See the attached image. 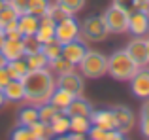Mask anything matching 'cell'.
Instances as JSON below:
<instances>
[{"instance_id":"cell-16","label":"cell","mask_w":149,"mask_h":140,"mask_svg":"<svg viewBox=\"0 0 149 140\" xmlns=\"http://www.w3.org/2000/svg\"><path fill=\"white\" fill-rule=\"evenodd\" d=\"M2 91H4V97H6V102L25 100V83H23V80H10Z\"/></svg>"},{"instance_id":"cell-20","label":"cell","mask_w":149,"mask_h":140,"mask_svg":"<svg viewBox=\"0 0 149 140\" xmlns=\"http://www.w3.org/2000/svg\"><path fill=\"white\" fill-rule=\"evenodd\" d=\"M95 108L91 106L89 100H85L83 97H76V99L70 102V106L66 108V114L72 118V116H91V112Z\"/></svg>"},{"instance_id":"cell-32","label":"cell","mask_w":149,"mask_h":140,"mask_svg":"<svg viewBox=\"0 0 149 140\" xmlns=\"http://www.w3.org/2000/svg\"><path fill=\"white\" fill-rule=\"evenodd\" d=\"M49 0H30L29 2V8H26V11L32 15H38V17H42V15H45V11H47L49 8Z\"/></svg>"},{"instance_id":"cell-17","label":"cell","mask_w":149,"mask_h":140,"mask_svg":"<svg viewBox=\"0 0 149 140\" xmlns=\"http://www.w3.org/2000/svg\"><path fill=\"white\" fill-rule=\"evenodd\" d=\"M74 99H76V97L70 91H66V89H62V87H55V91L51 93V97H49V102L53 104L58 112H66V108L70 106V102H72Z\"/></svg>"},{"instance_id":"cell-15","label":"cell","mask_w":149,"mask_h":140,"mask_svg":"<svg viewBox=\"0 0 149 140\" xmlns=\"http://www.w3.org/2000/svg\"><path fill=\"white\" fill-rule=\"evenodd\" d=\"M0 51L4 53L8 61L13 59H23L25 57V44H23V38H6L0 48Z\"/></svg>"},{"instance_id":"cell-31","label":"cell","mask_w":149,"mask_h":140,"mask_svg":"<svg viewBox=\"0 0 149 140\" xmlns=\"http://www.w3.org/2000/svg\"><path fill=\"white\" fill-rule=\"evenodd\" d=\"M45 15H49V17L53 19L55 23H57V21H61V19L68 17V15H72V13H70V11L66 10L64 6H61V4L55 0V2L49 4V8H47V11H45Z\"/></svg>"},{"instance_id":"cell-45","label":"cell","mask_w":149,"mask_h":140,"mask_svg":"<svg viewBox=\"0 0 149 140\" xmlns=\"http://www.w3.org/2000/svg\"><path fill=\"white\" fill-rule=\"evenodd\" d=\"M147 46H149V38H147Z\"/></svg>"},{"instance_id":"cell-2","label":"cell","mask_w":149,"mask_h":140,"mask_svg":"<svg viewBox=\"0 0 149 140\" xmlns=\"http://www.w3.org/2000/svg\"><path fill=\"white\" fill-rule=\"evenodd\" d=\"M140 66L132 61L127 49H117L108 57V74L117 81H130Z\"/></svg>"},{"instance_id":"cell-7","label":"cell","mask_w":149,"mask_h":140,"mask_svg":"<svg viewBox=\"0 0 149 140\" xmlns=\"http://www.w3.org/2000/svg\"><path fill=\"white\" fill-rule=\"evenodd\" d=\"M128 55L132 57L138 66H147L149 64V46H147V36H134L125 48Z\"/></svg>"},{"instance_id":"cell-22","label":"cell","mask_w":149,"mask_h":140,"mask_svg":"<svg viewBox=\"0 0 149 140\" xmlns=\"http://www.w3.org/2000/svg\"><path fill=\"white\" fill-rule=\"evenodd\" d=\"M6 70L11 80H23L26 76V72H29V64H26L25 57L23 59H13V61H8Z\"/></svg>"},{"instance_id":"cell-13","label":"cell","mask_w":149,"mask_h":140,"mask_svg":"<svg viewBox=\"0 0 149 140\" xmlns=\"http://www.w3.org/2000/svg\"><path fill=\"white\" fill-rule=\"evenodd\" d=\"M38 27H40V17H38V15H32V13H29V11H25V13L19 15L17 30H19V34H21L23 38L25 36H36Z\"/></svg>"},{"instance_id":"cell-40","label":"cell","mask_w":149,"mask_h":140,"mask_svg":"<svg viewBox=\"0 0 149 140\" xmlns=\"http://www.w3.org/2000/svg\"><path fill=\"white\" fill-rule=\"evenodd\" d=\"M140 114H142V116H149V97H147V99H143V104H142Z\"/></svg>"},{"instance_id":"cell-30","label":"cell","mask_w":149,"mask_h":140,"mask_svg":"<svg viewBox=\"0 0 149 140\" xmlns=\"http://www.w3.org/2000/svg\"><path fill=\"white\" fill-rule=\"evenodd\" d=\"M19 15L21 13H19V11L10 4V0H8V4L0 10V27H6L8 23H11V21H17Z\"/></svg>"},{"instance_id":"cell-5","label":"cell","mask_w":149,"mask_h":140,"mask_svg":"<svg viewBox=\"0 0 149 140\" xmlns=\"http://www.w3.org/2000/svg\"><path fill=\"white\" fill-rule=\"evenodd\" d=\"M102 15H104V19H106V25H108L109 34H125V32H128V19H130V13L125 11L123 8L111 4Z\"/></svg>"},{"instance_id":"cell-41","label":"cell","mask_w":149,"mask_h":140,"mask_svg":"<svg viewBox=\"0 0 149 140\" xmlns=\"http://www.w3.org/2000/svg\"><path fill=\"white\" fill-rule=\"evenodd\" d=\"M6 64H8V59L4 57V53L0 51V68H6Z\"/></svg>"},{"instance_id":"cell-24","label":"cell","mask_w":149,"mask_h":140,"mask_svg":"<svg viewBox=\"0 0 149 140\" xmlns=\"http://www.w3.org/2000/svg\"><path fill=\"white\" fill-rule=\"evenodd\" d=\"M25 61L29 64V70H40V68H47L49 66V59L40 51H34V53H26Z\"/></svg>"},{"instance_id":"cell-29","label":"cell","mask_w":149,"mask_h":140,"mask_svg":"<svg viewBox=\"0 0 149 140\" xmlns=\"http://www.w3.org/2000/svg\"><path fill=\"white\" fill-rule=\"evenodd\" d=\"M57 114H58V110L49 102V100L38 106V119H40V121H44V123H51Z\"/></svg>"},{"instance_id":"cell-37","label":"cell","mask_w":149,"mask_h":140,"mask_svg":"<svg viewBox=\"0 0 149 140\" xmlns=\"http://www.w3.org/2000/svg\"><path fill=\"white\" fill-rule=\"evenodd\" d=\"M29 2L30 0H10V4L19 11V13H25L26 8H29Z\"/></svg>"},{"instance_id":"cell-19","label":"cell","mask_w":149,"mask_h":140,"mask_svg":"<svg viewBox=\"0 0 149 140\" xmlns=\"http://www.w3.org/2000/svg\"><path fill=\"white\" fill-rule=\"evenodd\" d=\"M49 125H51V131H53V136H57V138L66 136L70 133V116L66 112H58Z\"/></svg>"},{"instance_id":"cell-36","label":"cell","mask_w":149,"mask_h":140,"mask_svg":"<svg viewBox=\"0 0 149 140\" xmlns=\"http://www.w3.org/2000/svg\"><path fill=\"white\" fill-rule=\"evenodd\" d=\"M113 4L119 8H123L125 11H128V13H132V11L138 10V0H113Z\"/></svg>"},{"instance_id":"cell-10","label":"cell","mask_w":149,"mask_h":140,"mask_svg":"<svg viewBox=\"0 0 149 140\" xmlns=\"http://www.w3.org/2000/svg\"><path fill=\"white\" fill-rule=\"evenodd\" d=\"M85 53H87V46H85V42L81 38H76V40L68 42V44H62V57L66 61H70L76 68L81 63V59L85 57Z\"/></svg>"},{"instance_id":"cell-11","label":"cell","mask_w":149,"mask_h":140,"mask_svg":"<svg viewBox=\"0 0 149 140\" xmlns=\"http://www.w3.org/2000/svg\"><path fill=\"white\" fill-rule=\"evenodd\" d=\"M128 32L132 36H147L149 34V13L136 10L130 13L128 19Z\"/></svg>"},{"instance_id":"cell-3","label":"cell","mask_w":149,"mask_h":140,"mask_svg":"<svg viewBox=\"0 0 149 140\" xmlns=\"http://www.w3.org/2000/svg\"><path fill=\"white\" fill-rule=\"evenodd\" d=\"M77 68H79L83 78L98 80V78L108 74V57L100 51H95V49H87V53L81 59V63L77 64Z\"/></svg>"},{"instance_id":"cell-14","label":"cell","mask_w":149,"mask_h":140,"mask_svg":"<svg viewBox=\"0 0 149 140\" xmlns=\"http://www.w3.org/2000/svg\"><path fill=\"white\" fill-rule=\"evenodd\" d=\"M91 123L95 127H102V129H117L115 114L111 108H104V110H93L91 112Z\"/></svg>"},{"instance_id":"cell-38","label":"cell","mask_w":149,"mask_h":140,"mask_svg":"<svg viewBox=\"0 0 149 140\" xmlns=\"http://www.w3.org/2000/svg\"><path fill=\"white\" fill-rule=\"evenodd\" d=\"M140 131L146 138H149V116H142L140 119Z\"/></svg>"},{"instance_id":"cell-35","label":"cell","mask_w":149,"mask_h":140,"mask_svg":"<svg viewBox=\"0 0 149 140\" xmlns=\"http://www.w3.org/2000/svg\"><path fill=\"white\" fill-rule=\"evenodd\" d=\"M23 44H25V55L26 53H34L42 49V42L36 36H25L23 38Z\"/></svg>"},{"instance_id":"cell-33","label":"cell","mask_w":149,"mask_h":140,"mask_svg":"<svg viewBox=\"0 0 149 140\" xmlns=\"http://www.w3.org/2000/svg\"><path fill=\"white\" fill-rule=\"evenodd\" d=\"M11 138L13 140H36L34 138V133L30 131V127H25V125H17L11 133Z\"/></svg>"},{"instance_id":"cell-6","label":"cell","mask_w":149,"mask_h":140,"mask_svg":"<svg viewBox=\"0 0 149 140\" xmlns=\"http://www.w3.org/2000/svg\"><path fill=\"white\" fill-rule=\"evenodd\" d=\"M79 32H81V23L74 15L61 19L55 25V40L61 42V44H68V42L79 38Z\"/></svg>"},{"instance_id":"cell-12","label":"cell","mask_w":149,"mask_h":140,"mask_svg":"<svg viewBox=\"0 0 149 140\" xmlns=\"http://www.w3.org/2000/svg\"><path fill=\"white\" fill-rule=\"evenodd\" d=\"M111 110H113V114H115L117 129H119L123 134L130 133L132 127L136 125V119H134L132 110H130V108H127V106H115V108H111Z\"/></svg>"},{"instance_id":"cell-4","label":"cell","mask_w":149,"mask_h":140,"mask_svg":"<svg viewBox=\"0 0 149 140\" xmlns=\"http://www.w3.org/2000/svg\"><path fill=\"white\" fill-rule=\"evenodd\" d=\"M109 34L108 25H106V19L104 15H91L87 17L83 23H81V32L79 38L81 40H87V42H102L106 40Z\"/></svg>"},{"instance_id":"cell-8","label":"cell","mask_w":149,"mask_h":140,"mask_svg":"<svg viewBox=\"0 0 149 140\" xmlns=\"http://www.w3.org/2000/svg\"><path fill=\"white\" fill-rule=\"evenodd\" d=\"M57 87H62L66 91H70L74 97H81L83 95V89H85V80L79 72L72 70V72L57 76Z\"/></svg>"},{"instance_id":"cell-28","label":"cell","mask_w":149,"mask_h":140,"mask_svg":"<svg viewBox=\"0 0 149 140\" xmlns=\"http://www.w3.org/2000/svg\"><path fill=\"white\" fill-rule=\"evenodd\" d=\"M42 53H44V55L47 57L49 61H53V59H57V57L62 55V44H61V42H57V40L53 38V40L42 44Z\"/></svg>"},{"instance_id":"cell-39","label":"cell","mask_w":149,"mask_h":140,"mask_svg":"<svg viewBox=\"0 0 149 140\" xmlns=\"http://www.w3.org/2000/svg\"><path fill=\"white\" fill-rule=\"evenodd\" d=\"M10 80H11V78H10V74H8V70L6 68H0V89L6 87Z\"/></svg>"},{"instance_id":"cell-26","label":"cell","mask_w":149,"mask_h":140,"mask_svg":"<svg viewBox=\"0 0 149 140\" xmlns=\"http://www.w3.org/2000/svg\"><path fill=\"white\" fill-rule=\"evenodd\" d=\"M49 68L53 74H57V76H61V74H66V72H72V70H76V66H74L70 61H66L64 57H57V59L49 61Z\"/></svg>"},{"instance_id":"cell-44","label":"cell","mask_w":149,"mask_h":140,"mask_svg":"<svg viewBox=\"0 0 149 140\" xmlns=\"http://www.w3.org/2000/svg\"><path fill=\"white\" fill-rule=\"evenodd\" d=\"M6 4H8V0H0V10H2V8L6 6Z\"/></svg>"},{"instance_id":"cell-34","label":"cell","mask_w":149,"mask_h":140,"mask_svg":"<svg viewBox=\"0 0 149 140\" xmlns=\"http://www.w3.org/2000/svg\"><path fill=\"white\" fill-rule=\"evenodd\" d=\"M57 2L61 4V6H64L72 15H76L77 11H81L83 6H85V0H57Z\"/></svg>"},{"instance_id":"cell-18","label":"cell","mask_w":149,"mask_h":140,"mask_svg":"<svg viewBox=\"0 0 149 140\" xmlns=\"http://www.w3.org/2000/svg\"><path fill=\"white\" fill-rule=\"evenodd\" d=\"M55 25H57V23H55L49 15H42L40 17V27H38V30H36V38L42 44H45V42H49V40L55 38Z\"/></svg>"},{"instance_id":"cell-42","label":"cell","mask_w":149,"mask_h":140,"mask_svg":"<svg viewBox=\"0 0 149 140\" xmlns=\"http://www.w3.org/2000/svg\"><path fill=\"white\" fill-rule=\"evenodd\" d=\"M4 40H6V32H4V29H2V27H0V48H2Z\"/></svg>"},{"instance_id":"cell-43","label":"cell","mask_w":149,"mask_h":140,"mask_svg":"<svg viewBox=\"0 0 149 140\" xmlns=\"http://www.w3.org/2000/svg\"><path fill=\"white\" fill-rule=\"evenodd\" d=\"M4 104H6V97H4V91L0 89V108H2Z\"/></svg>"},{"instance_id":"cell-27","label":"cell","mask_w":149,"mask_h":140,"mask_svg":"<svg viewBox=\"0 0 149 140\" xmlns=\"http://www.w3.org/2000/svg\"><path fill=\"white\" fill-rule=\"evenodd\" d=\"M30 131L34 133V138H36V140H49V138H53L51 125H49V123L40 121V119H38L36 123H32V125H30Z\"/></svg>"},{"instance_id":"cell-23","label":"cell","mask_w":149,"mask_h":140,"mask_svg":"<svg viewBox=\"0 0 149 140\" xmlns=\"http://www.w3.org/2000/svg\"><path fill=\"white\" fill-rule=\"evenodd\" d=\"M91 127H93V123H91V118H89V116H72V118H70V131H72V133H79V134H85V136H87Z\"/></svg>"},{"instance_id":"cell-1","label":"cell","mask_w":149,"mask_h":140,"mask_svg":"<svg viewBox=\"0 0 149 140\" xmlns=\"http://www.w3.org/2000/svg\"><path fill=\"white\" fill-rule=\"evenodd\" d=\"M25 83V100L29 104L40 106L47 102L51 93L57 87V78L51 72V68H40V70H29L23 78Z\"/></svg>"},{"instance_id":"cell-9","label":"cell","mask_w":149,"mask_h":140,"mask_svg":"<svg viewBox=\"0 0 149 140\" xmlns=\"http://www.w3.org/2000/svg\"><path fill=\"white\" fill-rule=\"evenodd\" d=\"M130 91L138 99H147L149 97V64L147 66H140L136 74L130 78Z\"/></svg>"},{"instance_id":"cell-25","label":"cell","mask_w":149,"mask_h":140,"mask_svg":"<svg viewBox=\"0 0 149 140\" xmlns=\"http://www.w3.org/2000/svg\"><path fill=\"white\" fill-rule=\"evenodd\" d=\"M36 121H38V106L29 104V106H25L21 112H19V119H17L19 125L30 127L32 123H36Z\"/></svg>"},{"instance_id":"cell-21","label":"cell","mask_w":149,"mask_h":140,"mask_svg":"<svg viewBox=\"0 0 149 140\" xmlns=\"http://www.w3.org/2000/svg\"><path fill=\"white\" fill-rule=\"evenodd\" d=\"M87 136L93 140H121V138H125V134L119 129H102V127L93 125Z\"/></svg>"}]
</instances>
